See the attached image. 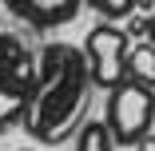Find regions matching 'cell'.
Wrapping results in <instances>:
<instances>
[{"label": "cell", "instance_id": "cell-9", "mask_svg": "<svg viewBox=\"0 0 155 151\" xmlns=\"http://www.w3.org/2000/svg\"><path fill=\"white\" fill-rule=\"evenodd\" d=\"M135 147H139V151H155V135H143V139H139Z\"/></svg>", "mask_w": 155, "mask_h": 151}, {"label": "cell", "instance_id": "cell-5", "mask_svg": "<svg viewBox=\"0 0 155 151\" xmlns=\"http://www.w3.org/2000/svg\"><path fill=\"white\" fill-rule=\"evenodd\" d=\"M4 8L24 20L28 28H40V32H48V28H64L80 16L84 0H4Z\"/></svg>", "mask_w": 155, "mask_h": 151}, {"label": "cell", "instance_id": "cell-6", "mask_svg": "<svg viewBox=\"0 0 155 151\" xmlns=\"http://www.w3.org/2000/svg\"><path fill=\"white\" fill-rule=\"evenodd\" d=\"M72 151H115V139H111L104 119H87L72 135Z\"/></svg>", "mask_w": 155, "mask_h": 151}, {"label": "cell", "instance_id": "cell-1", "mask_svg": "<svg viewBox=\"0 0 155 151\" xmlns=\"http://www.w3.org/2000/svg\"><path fill=\"white\" fill-rule=\"evenodd\" d=\"M91 72L80 48L72 44H48L40 52L36 68V87L28 103V131L40 143H64L76 135L80 119L91 100Z\"/></svg>", "mask_w": 155, "mask_h": 151}, {"label": "cell", "instance_id": "cell-7", "mask_svg": "<svg viewBox=\"0 0 155 151\" xmlns=\"http://www.w3.org/2000/svg\"><path fill=\"white\" fill-rule=\"evenodd\" d=\"M127 80H139V84L155 87V48L151 44H131V52H127Z\"/></svg>", "mask_w": 155, "mask_h": 151}, {"label": "cell", "instance_id": "cell-3", "mask_svg": "<svg viewBox=\"0 0 155 151\" xmlns=\"http://www.w3.org/2000/svg\"><path fill=\"white\" fill-rule=\"evenodd\" d=\"M127 52H131V40H127V32L115 20L96 24L84 36V60H87L91 84L96 87H115L127 76Z\"/></svg>", "mask_w": 155, "mask_h": 151}, {"label": "cell", "instance_id": "cell-2", "mask_svg": "<svg viewBox=\"0 0 155 151\" xmlns=\"http://www.w3.org/2000/svg\"><path fill=\"white\" fill-rule=\"evenodd\" d=\"M104 123L115 147H135L143 135H151V123H155V87L123 76L115 87H107Z\"/></svg>", "mask_w": 155, "mask_h": 151}, {"label": "cell", "instance_id": "cell-4", "mask_svg": "<svg viewBox=\"0 0 155 151\" xmlns=\"http://www.w3.org/2000/svg\"><path fill=\"white\" fill-rule=\"evenodd\" d=\"M32 87H36V72L24 60V48L0 36V123H16L20 115H28Z\"/></svg>", "mask_w": 155, "mask_h": 151}, {"label": "cell", "instance_id": "cell-10", "mask_svg": "<svg viewBox=\"0 0 155 151\" xmlns=\"http://www.w3.org/2000/svg\"><path fill=\"white\" fill-rule=\"evenodd\" d=\"M20 151H36V147H20Z\"/></svg>", "mask_w": 155, "mask_h": 151}, {"label": "cell", "instance_id": "cell-8", "mask_svg": "<svg viewBox=\"0 0 155 151\" xmlns=\"http://www.w3.org/2000/svg\"><path fill=\"white\" fill-rule=\"evenodd\" d=\"M87 8H96L104 20H127L135 12V0H84Z\"/></svg>", "mask_w": 155, "mask_h": 151}]
</instances>
